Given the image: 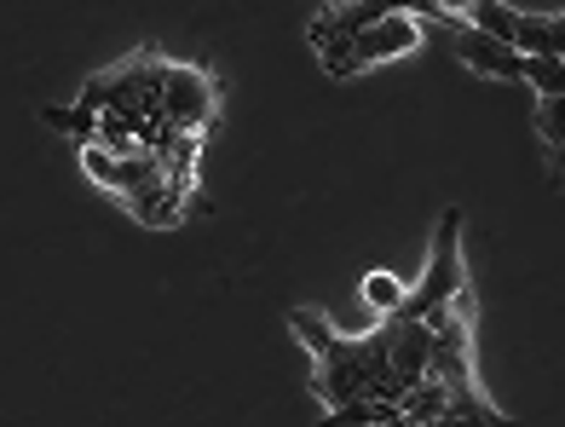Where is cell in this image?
<instances>
[{
	"instance_id": "ba28073f",
	"label": "cell",
	"mask_w": 565,
	"mask_h": 427,
	"mask_svg": "<svg viewBox=\"0 0 565 427\" xmlns=\"http://www.w3.org/2000/svg\"><path fill=\"white\" fill-rule=\"evenodd\" d=\"M531 128L536 139L548 145V162H554V180L565 185V93H536V110H531Z\"/></svg>"
},
{
	"instance_id": "30bf717a",
	"label": "cell",
	"mask_w": 565,
	"mask_h": 427,
	"mask_svg": "<svg viewBox=\"0 0 565 427\" xmlns=\"http://www.w3.org/2000/svg\"><path fill=\"white\" fill-rule=\"evenodd\" d=\"M404 295H409V289L393 278V271H370V278H364V300H370L375 312H398Z\"/></svg>"
},
{
	"instance_id": "9c48e42d",
	"label": "cell",
	"mask_w": 565,
	"mask_h": 427,
	"mask_svg": "<svg viewBox=\"0 0 565 427\" xmlns=\"http://www.w3.org/2000/svg\"><path fill=\"white\" fill-rule=\"evenodd\" d=\"M289 330L300 335V346H306V353H312V359H318V353H329V346H335V323H329V318H323L318 307H295V312H289Z\"/></svg>"
},
{
	"instance_id": "8992f818",
	"label": "cell",
	"mask_w": 565,
	"mask_h": 427,
	"mask_svg": "<svg viewBox=\"0 0 565 427\" xmlns=\"http://www.w3.org/2000/svg\"><path fill=\"white\" fill-rule=\"evenodd\" d=\"M214 116H220V82L202 64H173L162 121H168L173 134H209Z\"/></svg>"
},
{
	"instance_id": "277c9868",
	"label": "cell",
	"mask_w": 565,
	"mask_h": 427,
	"mask_svg": "<svg viewBox=\"0 0 565 427\" xmlns=\"http://www.w3.org/2000/svg\"><path fill=\"white\" fill-rule=\"evenodd\" d=\"M393 12H416V18L433 23V30H450V23H456L445 0H329V7L312 18L306 41H312V53H318V46L341 41L352 30H364V23H375V18H393Z\"/></svg>"
},
{
	"instance_id": "6da1fadb",
	"label": "cell",
	"mask_w": 565,
	"mask_h": 427,
	"mask_svg": "<svg viewBox=\"0 0 565 427\" xmlns=\"http://www.w3.org/2000/svg\"><path fill=\"white\" fill-rule=\"evenodd\" d=\"M168 75H173V58L139 46L134 58H121V64H110V70L87 75V87L75 93V105H87V110H98V116L121 121V128H134L145 145H162V134H168V121H162Z\"/></svg>"
},
{
	"instance_id": "5b68a950",
	"label": "cell",
	"mask_w": 565,
	"mask_h": 427,
	"mask_svg": "<svg viewBox=\"0 0 565 427\" xmlns=\"http://www.w3.org/2000/svg\"><path fill=\"white\" fill-rule=\"evenodd\" d=\"M445 41L473 75H491V82H531V70H536V53H520V46L491 35L484 23H450Z\"/></svg>"
},
{
	"instance_id": "8fae6325",
	"label": "cell",
	"mask_w": 565,
	"mask_h": 427,
	"mask_svg": "<svg viewBox=\"0 0 565 427\" xmlns=\"http://www.w3.org/2000/svg\"><path fill=\"white\" fill-rule=\"evenodd\" d=\"M445 7H450V18H456V23H468V0H445Z\"/></svg>"
},
{
	"instance_id": "3957f363",
	"label": "cell",
	"mask_w": 565,
	"mask_h": 427,
	"mask_svg": "<svg viewBox=\"0 0 565 427\" xmlns=\"http://www.w3.org/2000/svg\"><path fill=\"white\" fill-rule=\"evenodd\" d=\"M468 23H484V30L513 41L520 53L565 64V12H520L508 0H468Z\"/></svg>"
},
{
	"instance_id": "7a4b0ae2",
	"label": "cell",
	"mask_w": 565,
	"mask_h": 427,
	"mask_svg": "<svg viewBox=\"0 0 565 427\" xmlns=\"http://www.w3.org/2000/svg\"><path fill=\"white\" fill-rule=\"evenodd\" d=\"M427 30H433L427 18L393 12V18H375V23H364V30H352V35H341V41L318 46V58H323V70L335 75V82H347V75H364V70H375V64H393V58H404V53H416V46L427 41Z\"/></svg>"
},
{
	"instance_id": "52a82bcc",
	"label": "cell",
	"mask_w": 565,
	"mask_h": 427,
	"mask_svg": "<svg viewBox=\"0 0 565 427\" xmlns=\"http://www.w3.org/2000/svg\"><path fill=\"white\" fill-rule=\"evenodd\" d=\"M433 421H456V393L439 375H422V382L398 398V427H433Z\"/></svg>"
}]
</instances>
